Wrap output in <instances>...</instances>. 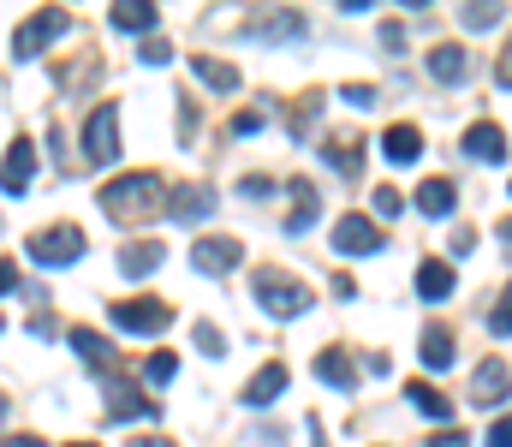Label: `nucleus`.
I'll list each match as a JSON object with an SVG mask.
<instances>
[{"label": "nucleus", "mask_w": 512, "mask_h": 447, "mask_svg": "<svg viewBox=\"0 0 512 447\" xmlns=\"http://www.w3.org/2000/svg\"><path fill=\"white\" fill-rule=\"evenodd\" d=\"M197 346H203L209 358H221V352H227V334H221L215 322H197Z\"/></svg>", "instance_id": "nucleus-32"}, {"label": "nucleus", "mask_w": 512, "mask_h": 447, "mask_svg": "<svg viewBox=\"0 0 512 447\" xmlns=\"http://www.w3.org/2000/svg\"><path fill=\"white\" fill-rule=\"evenodd\" d=\"M322 161H328V167H340V173H358V167H364V138H352V132L328 138V149H322Z\"/></svg>", "instance_id": "nucleus-25"}, {"label": "nucleus", "mask_w": 512, "mask_h": 447, "mask_svg": "<svg viewBox=\"0 0 512 447\" xmlns=\"http://www.w3.org/2000/svg\"><path fill=\"white\" fill-rule=\"evenodd\" d=\"M280 394H286V364H262L251 376V388H245V406H268Z\"/></svg>", "instance_id": "nucleus-20"}, {"label": "nucleus", "mask_w": 512, "mask_h": 447, "mask_svg": "<svg viewBox=\"0 0 512 447\" xmlns=\"http://www.w3.org/2000/svg\"><path fill=\"white\" fill-rule=\"evenodd\" d=\"M66 340L78 346V358H84V364H96V370H108V358H114V352H108V340H102L96 328H72Z\"/></svg>", "instance_id": "nucleus-28"}, {"label": "nucleus", "mask_w": 512, "mask_h": 447, "mask_svg": "<svg viewBox=\"0 0 512 447\" xmlns=\"http://www.w3.org/2000/svg\"><path fill=\"white\" fill-rule=\"evenodd\" d=\"M191 263H197L203 275H227V269L245 263V245H239L233 233H203V239L191 245Z\"/></svg>", "instance_id": "nucleus-8"}, {"label": "nucleus", "mask_w": 512, "mask_h": 447, "mask_svg": "<svg viewBox=\"0 0 512 447\" xmlns=\"http://www.w3.org/2000/svg\"><path fill=\"white\" fill-rule=\"evenodd\" d=\"M108 316H114L120 334H161V328L173 322V310H167L161 298H114Z\"/></svg>", "instance_id": "nucleus-6"}, {"label": "nucleus", "mask_w": 512, "mask_h": 447, "mask_svg": "<svg viewBox=\"0 0 512 447\" xmlns=\"http://www.w3.org/2000/svg\"><path fill=\"white\" fill-rule=\"evenodd\" d=\"M256 126H262V114H256V108H245V114H233V132H256Z\"/></svg>", "instance_id": "nucleus-40"}, {"label": "nucleus", "mask_w": 512, "mask_h": 447, "mask_svg": "<svg viewBox=\"0 0 512 447\" xmlns=\"http://www.w3.org/2000/svg\"><path fill=\"white\" fill-rule=\"evenodd\" d=\"M507 394H512V370L501 358H483L477 376H471V406H501Z\"/></svg>", "instance_id": "nucleus-9"}, {"label": "nucleus", "mask_w": 512, "mask_h": 447, "mask_svg": "<svg viewBox=\"0 0 512 447\" xmlns=\"http://www.w3.org/2000/svg\"><path fill=\"white\" fill-rule=\"evenodd\" d=\"M429 447H471V442H465L459 430H441V436H435V442H429Z\"/></svg>", "instance_id": "nucleus-42"}, {"label": "nucleus", "mask_w": 512, "mask_h": 447, "mask_svg": "<svg viewBox=\"0 0 512 447\" xmlns=\"http://www.w3.org/2000/svg\"><path fill=\"white\" fill-rule=\"evenodd\" d=\"M143 376H149V382H173V376H179V358H173V352H149V358H143Z\"/></svg>", "instance_id": "nucleus-29"}, {"label": "nucleus", "mask_w": 512, "mask_h": 447, "mask_svg": "<svg viewBox=\"0 0 512 447\" xmlns=\"http://www.w3.org/2000/svg\"><path fill=\"white\" fill-rule=\"evenodd\" d=\"M316 114H322V96H316V90H310V96H304V102H298V114H292V138H304V126H310V120H316Z\"/></svg>", "instance_id": "nucleus-31"}, {"label": "nucleus", "mask_w": 512, "mask_h": 447, "mask_svg": "<svg viewBox=\"0 0 512 447\" xmlns=\"http://www.w3.org/2000/svg\"><path fill=\"white\" fill-rule=\"evenodd\" d=\"M167 209V191H161V173H120L102 185V215L108 221H149Z\"/></svg>", "instance_id": "nucleus-1"}, {"label": "nucleus", "mask_w": 512, "mask_h": 447, "mask_svg": "<svg viewBox=\"0 0 512 447\" xmlns=\"http://www.w3.org/2000/svg\"><path fill=\"white\" fill-rule=\"evenodd\" d=\"M108 412H114V418H155V400H143L131 382H114V388H108Z\"/></svg>", "instance_id": "nucleus-26"}, {"label": "nucleus", "mask_w": 512, "mask_h": 447, "mask_svg": "<svg viewBox=\"0 0 512 447\" xmlns=\"http://www.w3.org/2000/svg\"><path fill=\"white\" fill-rule=\"evenodd\" d=\"M191 72L209 84V90H239V72L227 60H209V54H191Z\"/></svg>", "instance_id": "nucleus-27"}, {"label": "nucleus", "mask_w": 512, "mask_h": 447, "mask_svg": "<svg viewBox=\"0 0 512 447\" xmlns=\"http://www.w3.org/2000/svg\"><path fill=\"white\" fill-rule=\"evenodd\" d=\"M483 447H512V412H507V418H495V424H489V436H483Z\"/></svg>", "instance_id": "nucleus-35"}, {"label": "nucleus", "mask_w": 512, "mask_h": 447, "mask_svg": "<svg viewBox=\"0 0 512 447\" xmlns=\"http://www.w3.org/2000/svg\"><path fill=\"white\" fill-rule=\"evenodd\" d=\"M24 251H30L36 263H48V269H60V263H78V257H84V227H72V221H60V227H42V233H30V239H24Z\"/></svg>", "instance_id": "nucleus-3"}, {"label": "nucleus", "mask_w": 512, "mask_h": 447, "mask_svg": "<svg viewBox=\"0 0 512 447\" xmlns=\"http://www.w3.org/2000/svg\"><path fill=\"white\" fill-rule=\"evenodd\" d=\"M239 191H245V197H268V191H274V179H256V173H251V179H239Z\"/></svg>", "instance_id": "nucleus-39"}, {"label": "nucleus", "mask_w": 512, "mask_h": 447, "mask_svg": "<svg viewBox=\"0 0 512 447\" xmlns=\"http://www.w3.org/2000/svg\"><path fill=\"white\" fill-rule=\"evenodd\" d=\"M66 447H96V442H66Z\"/></svg>", "instance_id": "nucleus-46"}, {"label": "nucleus", "mask_w": 512, "mask_h": 447, "mask_svg": "<svg viewBox=\"0 0 512 447\" xmlns=\"http://www.w3.org/2000/svg\"><path fill=\"white\" fill-rule=\"evenodd\" d=\"M417 298H423V304H441V298H453V269H447L441 257L417 263Z\"/></svg>", "instance_id": "nucleus-18"}, {"label": "nucleus", "mask_w": 512, "mask_h": 447, "mask_svg": "<svg viewBox=\"0 0 512 447\" xmlns=\"http://www.w3.org/2000/svg\"><path fill=\"white\" fill-rule=\"evenodd\" d=\"M245 30L262 36V42H286V36H304L310 24H304V12H292V6H286V12H262V18H251Z\"/></svg>", "instance_id": "nucleus-13"}, {"label": "nucleus", "mask_w": 512, "mask_h": 447, "mask_svg": "<svg viewBox=\"0 0 512 447\" xmlns=\"http://www.w3.org/2000/svg\"><path fill=\"white\" fill-rule=\"evenodd\" d=\"M453 203H459L453 179H423V185H417V209H423V215L441 221V215H453Z\"/></svg>", "instance_id": "nucleus-21"}, {"label": "nucleus", "mask_w": 512, "mask_h": 447, "mask_svg": "<svg viewBox=\"0 0 512 447\" xmlns=\"http://www.w3.org/2000/svg\"><path fill=\"white\" fill-rule=\"evenodd\" d=\"M429 78H441V84H465V78H471V54H465L459 42H435V48H429Z\"/></svg>", "instance_id": "nucleus-11"}, {"label": "nucleus", "mask_w": 512, "mask_h": 447, "mask_svg": "<svg viewBox=\"0 0 512 447\" xmlns=\"http://www.w3.org/2000/svg\"><path fill=\"white\" fill-rule=\"evenodd\" d=\"M405 400H411L423 418H453V400H447L435 382H405Z\"/></svg>", "instance_id": "nucleus-24"}, {"label": "nucleus", "mask_w": 512, "mask_h": 447, "mask_svg": "<svg viewBox=\"0 0 512 447\" xmlns=\"http://www.w3.org/2000/svg\"><path fill=\"white\" fill-rule=\"evenodd\" d=\"M334 251H340V257H376V251H382V227L352 209V215L334 221Z\"/></svg>", "instance_id": "nucleus-7"}, {"label": "nucleus", "mask_w": 512, "mask_h": 447, "mask_svg": "<svg viewBox=\"0 0 512 447\" xmlns=\"http://www.w3.org/2000/svg\"><path fill=\"white\" fill-rule=\"evenodd\" d=\"M495 84H501V90H512V42H507V54L495 60Z\"/></svg>", "instance_id": "nucleus-37"}, {"label": "nucleus", "mask_w": 512, "mask_h": 447, "mask_svg": "<svg viewBox=\"0 0 512 447\" xmlns=\"http://www.w3.org/2000/svg\"><path fill=\"white\" fill-rule=\"evenodd\" d=\"M340 96H346L352 108H376V84H346Z\"/></svg>", "instance_id": "nucleus-36"}, {"label": "nucleus", "mask_w": 512, "mask_h": 447, "mask_svg": "<svg viewBox=\"0 0 512 447\" xmlns=\"http://www.w3.org/2000/svg\"><path fill=\"white\" fill-rule=\"evenodd\" d=\"M155 18H161V12H155L149 0H120V6H114V30H126V36H149Z\"/></svg>", "instance_id": "nucleus-22"}, {"label": "nucleus", "mask_w": 512, "mask_h": 447, "mask_svg": "<svg viewBox=\"0 0 512 447\" xmlns=\"http://www.w3.org/2000/svg\"><path fill=\"white\" fill-rule=\"evenodd\" d=\"M161 257H167V245L137 239V245H126V251H120V275H126V281H143V275H155V269H161Z\"/></svg>", "instance_id": "nucleus-15"}, {"label": "nucleus", "mask_w": 512, "mask_h": 447, "mask_svg": "<svg viewBox=\"0 0 512 447\" xmlns=\"http://www.w3.org/2000/svg\"><path fill=\"white\" fill-rule=\"evenodd\" d=\"M251 298L268 310V316H280V322H292V316L310 310V287H304L298 275H286V269H256L251 275Z\"/></svg>", "instance_id": "nucleus-2"}, {"label": "nucleus", "mask_w": 512, "mask_h": 447, "mask_svg": "<svg viewBox=\"0 0 512 447\" xmlns=\"http://www.w3.org/2000/svg\"><path fill=\"white\" fill-rule=\"evenodd\" d=\"M417 352H423V364H429V370H447V364H453V352H459V340H453V328L429 322V328H423V340H417Z\"/></svg>", "instance_id": "nucleus-17"}, {"label": "nucleus", "mask_w": 512, "mask_h": 447, "mask_svg": "<svg viewBox=\"0 0 512 447\" xmlns=\"http://www.w3.org/2000/svg\"><path fill=\"white\" fill-rule=\"evenodd\" d=\"M370 197H376V215H399V209H405V197H399L393 185H376Z\"/></svg>", "instance_id": "nucleus-34"}, {"label": "nucleus", "mask_w": 512, "mask_h": 447, "mask_svg": "<svg viewBox=\"0 0 512 447\" xmlns=\"http://www.w3.org/2000/svg\"><path fill=\"white\" fill-rule=\"evenodd\" d=\"M167 54H173V48H167V42H143V60H149V66H161V60H167Z\"/></svg>", "instance_id": "nucleus-41"}, {"label": "nucleus", "mask_w": 512, "mask_h": 447, "mask_svg": "<svg viewBox=\"0 0 512 447\" xmlns=\"http://www.w3.org/2000/svg\"><path fill=\"white\" fill-rule=\"evenodd\" d=\"M316 376H322V382H334V388H358V364H352V352H346V346H328V352L316 358Z\"/></svg>", "instance_id": "nucleus-19"}, {"label": "nucleus", "mask_w": 512, "mask_h": 447, "mask_svg": "<svg viewBox=\"0 0 512 447\" xmlns=\"http://www.w3.org/2000/svg\"><path fill=\"white\" fill-rule=\"evenodd\" d=\"M36 179V144L30 138H12L6 144V197H24Z\"/></svg>", "instance_id": "nucleus-10"}, {"label": "nucleus", "mask_w": 512, "mask_h": 447, "mask_svg": "<svg viewBox=\"0 0 512 447\" xmlns=\"http://www.w3.org/2000/svg\"><path fill=\"white\" fill-rule=\"evenodd\" d=\"M459 149H465L471 161H501V155H507V132H501L495 120H477V126L459 138Z\"/></svg>", "instance_id": "nucleus-12"}, {"label": "nucleus", "mask_w": 512, "mask_h": 447, "mask_svg": "<svg viewBox=\"0 0 512 447\" xmlns=\"http://www.w3.org/2000/svg\"><path fill=\"white\" fill-rule=\"evenodd\" d=\"M120 155V108L114 102H96L90 120H84V161L90 167H108Z\"/></svg>", "instance_id": "nucleus-4"}, {"label": "nucleus", "mask_w": 512, "mask_h": 447, "mask_svg": "<svg viewBox=\"0 0 512 447\" xmlns=\"http://www.w3.org/2000/svg\"><path fill=\"white\" fill-rule=\"evenodd\" d=\"M489 328H495V340H501V334H512V287H507V298L489 310Z\"/></svg>", "instance_id": "nucleus-33"}, {"label": "nucleus", "mask_w": 512, "mask_h": 447, "mask_svg": "<svg viewBox=\"0 0 512 447\" xmlns=\"http://www.w3.org/2000/svg\"><path fill=\"white\" fill-rule=\"evenodd\" d=\"M292 197H298V209L286 215V233H304V227L322 215V197H316V185H310V179H292Z\"/></svg>", "instance_id": "nucleus-23"}, {"label": "nucleus", "mask_w": 512, "mask_h": 447, "mask_svg": "<svg viewBox=\"0 0 512 447\" xmlns=\"http://www.w3.org/2000/svg\"><path fill=\"white\" fill-rule=\"evenodd\" d=\"M209 209H215V191H209V185H179V191L167 197V215H173V221H203Z\"/></svg>", "instance_id": "nucleus-14"}, {"label": "nucleus", "mask_w": 512, "mask_h": 447, "mask_svg": "<svg viewBox=\"0 0 512 447\" xmlns=\"http://www.w3.org/2000/svg\"><path fill=\"white\" fill-rule=\"evenodd\" d=\"M66 24H72V18H66L60 6H42L36 18H24V24L12 30V54H18V60H36L54 36H66Z\"/></svg>", "instance_id": "nucleus-5"}, {"label": "nucleus", "mask_w": 512, "mask_h": 447, "mask_svg": "<svg viewBox=\"0 0 512 447\" xmlns=\"http://www.w3.org/2000/svg\"><path fill=\"white\" fill-rule=\"evenodd\" d=\"M495 18H501V6H495V0H471V6H465V24H471V30H489Z\"/></svg>", "instance_id": "nucleus-30"}, {"label": "nucleus", "mask_w": 512, "mask_h": 447, "mask_svg": "<svg viewBox=\"0 0 512 447\" xmlns=\"http://www.w3.org/2000/svg\"><path fill=\"white\" fill-rule=\"evenodd\" d=\"M382 48H387V54H399V48H405V30H399V24H382Z\"/></svg>", "instance_id": "nucleus-38"}, {"label": "nucleus", "mask_w": 512, "mask_h": 447, "mask_svg": "<svg viewBox=\"0 0 512 447\" xmlns=\"http://www.w3.org/2000/svg\"><path fill=\"white\" fill-rule=\"evenodd\" d=\"M6 447H42L36 436H6Z\"/></svg>", "instance_id": "nucleus-44"}, {"label": "nucleus", "mask_w": 512, "mask_h": 447, "mask_svg": "<svg viewBox=\"0 0 512 447\" xmlns=\"http://www.w3.org/2000/svg\"><path fill=\"white\" fill-rule=\"evenodd\" d=\"M131 447H179V442H167V436H131Z\"/></svg>", "instance_id": "nucleus-43"}, {"label": "nucleus", "mask_w": 512, "mask_h": 447, "mask_svg": "<svg viewBox=\"0 0 512 447\" xmlns=\"http://www.w3.org/2000/svg\"><path fill=\"white\" fill-rule=\"evenodd\" d=\"M501 245H507V257H512V221H501Z\"/></svg>", "instance_id": "nucleus-45"}, {"label": "nucleus", "mask_w": 512, "mask_h": 447, "mask_svg": "<svg viewBox=\"0 0 512 447\" xmlns=\"http://www.w3.org/2000/svg\"><path fill=\"white\" fill-rule=\"evenodd\" d=\"M382 155L393 161V167L417 161V155H423V132H417V126H405V120H399V126H387V132H382Z\"/></svg>", "instance_id": "nucleus-16"}]
</instances>
